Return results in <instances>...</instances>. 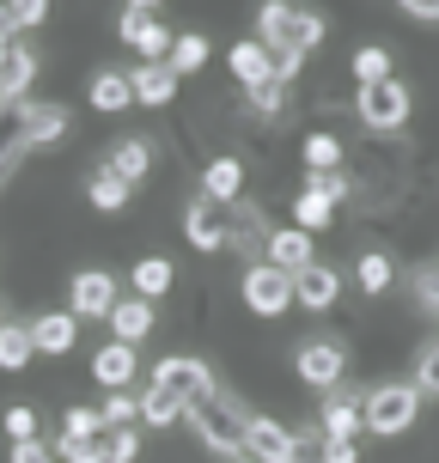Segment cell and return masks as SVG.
<instances>
[{"instance_id":"1","label":"cell","mask_w":439,"mask_h":463,"mask_svg":"<svg viewBox=\"0 0 439 463\" xmlns=\"http://www.w3.org/2000/svg\"><path fill=\"white\" fill-rule=\"evenodd\" d=\"M329 37L324 13H311V6H300V0H262L256 6V43L269 49V55H311V49Z\"/></svg>"},{"instance_id":"2","label":"cell","mask_w":439,"mask_h":463,"mask_svg":"<svg viewBox=\"0 0 439 463\" xmlns=\"http://www.w3.org/2000/svg\"><path fill=\"white\" fill-rule=\"evenodd\" d=\"M184 420L214 458H244V420H251L244 402H232V396H202V402L184 409Z\"/></svg>"},{"instance_id":"3","label":"cell","mask_w":439,"mask_h":463,"mask_svg":"<svg viewBox=\"0 0 439 463\" xmlns=\"http://www.w3.org/2000/svg\"><path fill=\"white\" fill-rule=\"evenodd\" d=\"M421 384L415 378H391V384H372L367 402H360V415H367V433L372 439H396V433H409L421 420Z\"/></svg>"},{"instance_id":"4","label":"cell","mask_w":439,"mask_h":463,"mask_svg":"<svg viewBox=\"0 0 439 463\" xmlns=\"http://www.w3.org/2000/svg\"><path fill=\"white\" fill-rule=\"evenodd\" d=\"M409 110H415V98H409L403 80L360 86V92H354V116H360L367 135H403V128H409Z\"/></svg>"},{"instance_id":"5","label":"cell","mask_w":439,"mask_h":463,"mask_svg":"<svg viewBox=\"0 0 439 463\" xmlns=\"http://www.w3.org/2000/svg\"><path fill=\"white\" fill-rule=\"evenodd\" d=\"M238 299L251 317H287V305H293V275L275 269V262H251L244 275H238Z\"/></svg>"},{"instance_id":"6","label":"cell","mask_w":439,"mask_h":463,"mask_svg":"<svg viewBox=\"0 0 439 463\" xmlns=\"http://www.w3.org/2000/svg\"><path fill=\"white\" fill-rule=\"evenodd\" d=\"M153 384H165L171 396H184V402L220 396V378H214V366H208V360H196V354H165L159 366H153Z\"/></svg>"},{"instance_id":"7","label":"cell","mask_w":439,"mask_h":463,"mask_svg":"<svg viewBox=\"0 0 439 463\" xmlns=\"http://www.w3.org/2000/svg\"><path fill=\"white\" fill-rule=\"evenodd\" d=\"M293 372H300V384H311V391H336L342 384V372H348V347L342 342H329V335H311V342L293 354Z\"/></svg>"},{"instance_id":"8","label":"cell","mask_w":439,"mask_h":463,"mask_svg":"<svg viewBox=\"0 0 439 463\" xmlns=\"http://www.w3.org/2000/svg\"><path fill=\"white\" fill-rule=\"evenodd\" d=\"M244 458L256 463H305V445L293 427H281V420L269 415H251L244 420Z\"/></svg>"},{"instance_id":"9","label":"cell","mask_w":439,"mask_h":463,"mask_svg":"<svg viewBox=\"0 0 439 463\" xmlns=\"http://www.w3.org/2000/svg\"><path fill=\"white\" fill-rule=\"evenodd\" d=\"M232 208H220V202H208V195H196L184 208V238H189V250H202V256H220L232 244Z\"/></svg>"},{"instance_id":"10","label":"cell","mask_w":439,"mask_h":463,"mask_svg":"<svg viewBox=\"0 0 439 463\" xmlns=\"http://www.w3.org/2000/svg\"><path fill=\"white\" fill-rule=\"evenodd\" d=\"M116 37L135 49L140 61H171V43H177V37H171V31L147 13V6H129V13L116 19Z\"/></svg>"},{"instance_id":"11","label":"cell","mask_w":439,"mask_h":463,"mask_svg":"<svg viewBox=\"0 0 439 463\" xmlns=\"http://www.w3.org/2000/svg\"><path fill=\"white\" fill-rule=\"evenodd\" d=\"M116 275L110 269H80V275L68 280V311L73 317H110L116 311Z\"/></svg>"},{"instance_id":"12","label":"cell","mask_w":439,"mask_h":463,"mask_svg":"<svg viewBox=\"0 0 439 463\" xmlns=\"http://www.w3.org/2000/svg\"><path fill=\"white\" fill-rule=\"evenodd\" d=\"M360 402H367V391H348V384H336V391L318 402V433H324V439H354V433L367 427Z\"/></svg>"},{"instance_id":"13","label":"cell","mask_w":439,"mask_h":463,"mask_svg":"<svg viewBox=\"0 0 439 463\" xmlns=\"http://www.w3.org/2000/svg\"><path fill=\"white\" fill-rule=\"evenodd\" d=\"M342 299V269H329V262H311L293 275V305L300 311H336Z\"/></svg>"},{"instance_id":"14","label":"cell","mask_w":439,"mask_h":463,"mask_svg":"<svg viewBox=\"0 0 439 463\" xmlns=\"http://www.w3.org/2000/svg\"><path fill=\"white\" fill-rule=\"evenodd\" d=\"M262 262H275V269H287V275H300V269H311V262H318V238H311V232H300V226H281V232H269Z\"/></svg>"},{"instance_id":"15","label":"cell","mask_w":439,"mask_h":463,"mask_svg":"<svg viewBox=\"0 0 439 463\" xmlns=\"http://www.w3.org/2000/svg\"><path fill=\"white\" fill-rule=\"evenodd\" d=\"M135 372H140V354L129 342H104L92 354V378L104 384V391H129V384H135Z\"/></svg>"},{"instance_id":"16","label":"cell","mask_w":439,"mask_h":463,"mask_svg":"<svg viewBox=\"0 0 439 463\" xmlns=\"http://www.w3.org/2000/svg\"><path fill=\"white\" fill-rule=\"evenodd\" d=\"M226 68H232V80H238V92H251V86H262V80H275V55L256 43V37H238L232 55H226Z\"/></svg>"},{"instance_id":"17","label":"cell","mask_w":439,"mask_h":463,"mask_svg":"<svg viewBox=\"0 0 439 463\" xmlns=\"http://www.w3.org/2000/svg\"><path fill=\"white\" fill-rule=\"evenodd\" d=\"M129 80H135V104H147V110H165L177 98V68L171 61H140Z\"/></svg>"},{"instance_id":"18","label":"cell","mask_w":439,"mask_h":463,"mask_svg":"<svg viewBox=\"0 0 439 463\" xmlns=\"http://www.w3.org/2000/svg\"><path fill=\"white\" fill-rule=\"evenodd\" d=\"M86 98H92V110L122 116V110H135V80L116 73V68H98L92 80H86Z\"/></svg>"},{"instance_id":"19","label":"cell","mask_w":439,"mask_h":463,"mask_svg":"<svg viewBox=\"0 0 439 463\" xmlns=\"http://www.w3.org/2000/svg\"><path fill=\"white\" fill-rule=\"evenodd\" d=\"M31 342H37V354H73V342H80V317L73 311H43V317H31Z\"/></svg>"},{"instance_id":"20","label":"cell","mask_w":439,"mask_h":463,"mask_svg":"<svg viewBox=\"0 0 439 463\" xmlns=\"http://www.w3.org/2000/svg\"><path fill=\"white\" fill-rule=\"evenodd\" d=\"M110 324V342H129V347H140L147 335H153V299H116V311L104 317Z\"/></svg>"},{"instance_id":"21","label":"cell","mask_w":439,"mask_h":463,"mask_svg":"<svg viewBox=\"0 0 439 463\" xmlns=\"http://www.w3.org/2000/svg\"><path fill=\"white\" fill-rule=\"evenodd\" d=\"M202 195L220 202V208H238V195H244V159H208V171H202Z\"/></svg>"},{"instance_id":"22","label":"cell","mask_w":439,"mask_h":463,"mask_svg":"<svg viewBox=\"0 0 439 463\" xmlns=\"http://www.w3.org/2000/svg\"><path fill=\"white\" fill-rule=\"evenodd\" d=\"M184 396H171L165 384H147L140 391V427H153V433H165V427H184Z\"/></svg>"},{"instance_id":"23","label":"cell","mask_w":439,"mask_h":463,"mask_svg":"<svg viewBox=\"0 0 439 463\" xmlns=\"http://www.w3.org/2000/svg\"><path fill=\"white\" fill-rule=\"evenodd\" d=\"M104 171H116L122 184H140V177L153 171V140H140V135L116 140V146H110V159H104Z\"/></svg>"},{"instance_id":"24","label":"cell","mask_w":439,"mask_h":463,"mask_svg":"<svg viewBox=\"0 0 439 463\" xmlns=\"http://www.w3.org/2000/svg\"><path fill=\"white\" fill-rule=\"evenodd\" d=\"M293 220H287V226H300V232H311V238H318V232H329L336 226V202H329L324 189H300V195H293Z\"/></svg>"},{"instance_id":"25","label":"cell","mask_w":439,"mask_h":463,"mask_svg":"<svg viewBox=\"0 0 439 463\" xmlns=\"http://www.w3.org/2000/svg\"><path fill=\"white\" fill-rule=\"evenodd\" d=\"M135 293L140 299H165L171 287H177V269H171V256H135Z\"/></svg>"},{"instance_id":"26","label":"cell","mask_w":439,"mask_h":463,"mask_svg":"<svg viewBox=\"0 0 439 463\" xmlns=\"http://www.w3.org/2000/svg\"><path fill=\"white\" fill-rule=\"evenodd\" d=\"M354 280H360V293H367V299H385V293H391V280H396V262L385 250H360Z\"/></svg>"},{"instance_id":"27","label":"cell","mask_w":439,"mask_h":463,"mask_svg":"<svg viewBox=\"0 0 439 463\" xmlns=\"http://www.w3.org/2000/svg\"><path fill=\"white\" fill-rule=\"evenodd\" d=\"M62 135H68V110H62V104L24 110V146H55Z\"/></svg>"},{"instance_id":"28","label":"cell","mask_w":439,"mask_h":463,"mask_svg":"<svg viewBox=\"0 0 439 463\" xmlns=\"http://www.w3.org/2000/svg\"><path fill=\"white\" fill-rule=\"evenodd\" d=\"M129 189H135V184H122L116 171H104V165H98L92 177H86V195H92V208H98V213H122V208H129Z\"/></svg>"},{"instance_id":"29","label":"cell","mask_w":439,"mask_h":463,"mask_svg":"<svg viewBox=\"0 0 439 463\" xmlns=\"http://www.w3.org/2000/svg\"><path fill=\"white\" fill-rule=\"evenodd\" d=\"M300 159H305V171H342V140L329 135V128H311L305 135V146H300Z\"/></svg>"},{"instance_id":"30","label":"cell","mask_w":439,"mask_h":463,"mask_svg":"<svg viewBox=\"0 0 439 463\" xmlns=\"http://www.w3.org/2000/svg\"><path fill=\"white\" fill-rule=\"evenodd\" d=\"M31 360H37L31 324H6V329H0V372H24Z\"/></svg>"},{"instance_id":"31","label":"cell","mask_w":439,"mask_h":463,"mask_svg":"<svg viewBox=\"0 0 439 463\" xmlns=\"http://www.w3.org/2000/svg\"><path fill=\"white\" fill-rule=\"evenodd\" d=\"M31 73H37V55L13 43V55L0 61V104H13V98H19L24 86H31Z\"/></svg>"},{"instance_id":"32","label":"cell","mask_w":439,"mask_h":463,"mask_svg":"<svg viewBox=\"0 0 439 463\" xmlns=\"http://www.w3.org/2000/svg\"><path fill=\"white\" fill-rule=\"evenodd\" d=\"M348 68H354L360 86H385V80H396V73H391V49H385V43H360Z\"/></svg>"},{"instance_id":"33","label":"cell","mask_w":439,"mask_h":463,"mask_svg":"<svg viewBox=\"0 0 439 463\" xmlns=\"http://www.w3.org/2000/svg\"><path fill=\"white\" fill-rule=\"evenodd\" d=\"M98 415H104V433H110V427H140V396L135 391H104Z\"/></svg>"},{"instance_id":"34","label":"cell","mask_w":439,"mask_h":463,"mask_svg":"<svg viewBox=\"0 0 439 463\" xmlns=\"http://www.w3.org/2000/svg\"><path fill=\"white\" fill-rule=\"evenodd\" d=\"M171 68H177V80H184V73H202L208 68V37H202V31H184V37L171 43Z\"/></svg>"},{"instance_id":"35","label":"cell","mask_w":439,"mask_h":463,"mask_svg":"<svg viewBox=\"0 0 439 463\" xmlns=\"http://www.w3.org/2000/svg\"><path fill=\"white\" fill-rule=\"evenodd\" d=\"M62 433H68V439H104V415H98V402H68Z\"/></svg>"},{"instance_id":"36","label":"cell","mask_w":439,"mask_h":463,"mask_svg":"<svg viewBox=\"0 0 439 463\" xmlns=\"http://www.w3.org/2000/svg\"><path fill=\"white\" fill-rule=\"evenodd\" d=\"M232 244L244 256H256L262 262V250H269V232H262V220H256V208H244L238 220H232Z\"/></svg>"},{"instance_id":"37","label":"cell","mask_w":439,"mask_h":463,"mask_svg":"<svg viewBox=\"0 0 439 463\" xmlns=\"http://www.w3.org/2000/svg\"><path fill=\"white\" fill-rule=\"evenodd\" d=\"M49 451H55L62 463H110V451H104V439H68V433H62V439L49 445Z\"/></svg>"},{"instance_id":"38","label":"cell","mask_w":439,"mask_h":463,"mask_svg":"<svg viewBox=\"0 0 439 463\" xmlns=\"http://www.w3.org/2000/svg\"><path fill=\"white\" fill-rule=\"evenodd\" d=\"M0 427H6V439H13V445H24V439H37V427H43V420H37V409H31V402H13Z\"/></svg>"},{"instance_id":"39","label":"cell","mask_w":439,"mask_h":463,"mask_svg":"<svg viewBox=\"0 0 439 463\" xmlns=\"http://www.w3.org/2000/svg\"><path fill=\"white\" fill-rule=\"evenodd\" d=\"M244 98H251L256 116H281V110H287V86H281V80H262V86H251Z\"/></svg>"},{"instance_id":"40","label":"cell","mask_w":439,"mask_h":463,"mask_svg":"<svg viewBox=\"0 0 439 463\" xmlns=\"http://www.w3.org/2000/svg\"><path fill=\"white\" fill-rule=\"evenodd\" d=\"M104 451H110V463H135L140 458V427H110L104 433Z\"/></svg>"},{"instance_id":"41","label":"cell","mask_w":439,"mask_h":463,"mask_svg":"<svg viewBox=\"0 0 439 463\" xmlns=\"http://www.w3.org/2000/svg\"><path fill=\"white\" fill-rule=\"evenodd\" d=\"M305 189H324L336 208L348 202V177H342V171H311V177H305Z\"/></svg>"},{"instance_id":"42","label":"cell","mask_w":439,"mask_h":463,"mask_svg":"<svg viewBox=\"0 0 439 463\" xmlns=\"http://www.w3.org/2000/svg\"><path fill=\"white\" fill-rule=\"evenodd\" d=\"M13 6V19H19V31H31V24L49 19V0H6Z\"/></svg>"},{"instance_id":"43","label":"cell","mask_w":439,"mask_h":463,"mask_svg":"<svg viewBox=\"0 0 439 463\" xmlns=\"http://www.w3.org/2000/svg\"><path fill=\"white\" fill-rule=\"evenodd\" d=\"M318 463H360V451H354V439H324L318 445Z\"/></svg>"},{"instance_id":"44","label":"cell","mask_w":439,"mask_h":463,"mask_svg":"<svg viewBox=\"0 0 439 463\" xmlns=\"http://www.w3.org/2000/svg\"><path fill=\"white\" fill-rule=\"evenodd\" d=\"M13 463H62V458H55L43 439H24V445H13Z\"/></svg>"},{"instance_id":"45","label":"cell","mask_w":439,"mask_h":463,"mask_svg":"<svg viewBox=\"0 0 439 463\" xmlns=\"http://www.w3.org/2000/svg\"><path fill=\"white\" fill-rule=\"evenodd\" d=\"M396 6H403L415 24H439V0H396Z\"/></svg>"},{"instance_id":"46","label":"cell","mask_w":439,"mask_h":463,"mask_svg":"<svg viewBox=\"0 0 439 463\" xmlns=\"http://www.w3.org/2000/svg\"><path fill=\"white\" fill-rule=\"evenodd\" d=\"M13 31H19V19H13V6L0 0V61L13 55Z\"/></svg>"},{"instance_id":"47","label":"cell","mask_w":439,"mask_h":463,"mask_svg":"<svg viewBox=\"0 0 439 463\" xmlns=\"http://www.w3.org/2000/svg\"><path fill=\"white\" fill-rule=\"evenodd\" d=\"M129 6H147V13H153V6H159V0H129Z\"/></svg>"},{"instance_id":"48","label":"cell","mask_w":439,"mask_h":463,"mask_svg":"<svg viewBox=\"0 0 439 463\" xmlns=\"http://www.w3.org/2000/svg\"><path fill=\"white\" fill-rule=\"evenodd\" d=\"M0 329H6V305H0Z\"/></svg>"},{"instance_id":"49","label":"cell","mask_w":439,"mask_h":463,"mask_svg":"<svg viewBox=\"0 0 439 463\" xmlns=\"http://www.w3.org/2000/svg\"><path fill=\"white\" fill-rule=\"evenodd\" d=\"M232 463H256V458H232Z\"/></svg>"}]
</instances>
